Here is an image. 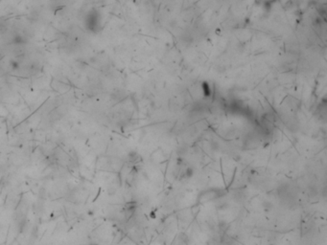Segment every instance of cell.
Here are the masks:
<instances>
[{
    "label": "cell",
    "instance_id": "6da1fadb",
    "mask_svg": "<svg viewBox=\"0 0 327 245\" xmlns=\"http://www.w3.org/2000/svg\"><path fill=\"white\" fill-rule=\"evenodd\" d=\"M99 15L96 12L91 11L88 12V15H87V18H85V25H87V29L91 32H97L99 30V27H100V24H99Z\"/></svg>",
    "mask_w": 327,
    "mask_h": 245
},
{
    "label": "cell",
    "instance_id": "7a4b0ae2",
    "mask_svg": "<svg viewBox=\"0 0 327 245\" xmlns=\"http://www.w3.org/2000/svg\"><path fill=\"white\" fill-rule=\"evenodd\" d=\"M217 192H214V191H210V192H204V200L203 202H206V201H209L213 199L214 197H217L218 195H216Z\"/></svg>",
    "mask_w": 327,
    "mask_h": 245
}]
</instances>
